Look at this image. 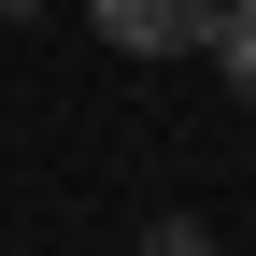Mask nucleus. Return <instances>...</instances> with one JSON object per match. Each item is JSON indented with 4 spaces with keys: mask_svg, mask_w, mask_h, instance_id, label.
Returning <instances> with one entry per match:
<instances>
[{
    "mask_svg": "<svg viewBox=\"0 0 256 256\" xmlns=\"http://www.w3.org/2000/svg\"><path fill=\"white\" fill-rule=\"evenodd\" d=\"M86 14H100V43H114V57H200L228 0H86Z\"/></svg>",
    "mask_w": 256,
    "mask_h": 256,
    "instance_id": "obj_1",
    "label": "nucleus"
},
{
    "mask_svg": "<svg viewBox=\"0 0 256 256\" xmlns=\"http://www.w3.org/2000/svg\"><path fill=\"white\" fill-rule=\"evenodd\" d=\"M200 57H214V72L256 100V0H228V14H214V43H200Z\"/></svg>",
    "mask_w": 256,
    "mask_h": 256,
    "instance_id": "obj_2",
    "label": "nucleus"
},
{
    "mask_svg": "<svg viewBox=\"0 0 256 256\" xmlns=\"http://www.w3.org/2000/svg\"><path fill=\"white\" fill-rule=\"evenodd\" d=\"M0 14H28V0H0Z\"/></svg>",
    "mask_w": 256,
    "mask_h": 256,
    "instance_id": "obj_3",
    "label": "nucleus"
}]
</instances>
